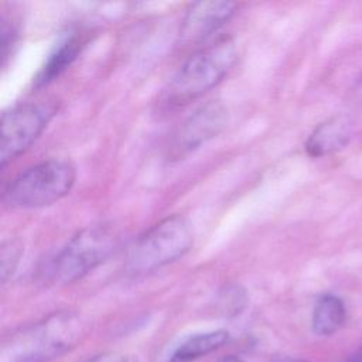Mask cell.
I'll use <instances>...</instances> for the list:
<instances>
[{"instance_id":"9","label":"cell","mask_w":362,"mask_h":362,"mask_svg":"<svg viewBox=\"0 0 362 362\" xmlns=\"http://www.w3.org/2000/svg\"><path fill=\"white\" fill-rule=\"evenodd\" d=\"M352 132L351 123L345 116H334L320 123L308 136L304 148L311 157H322L337 153L348 146Z\"/></svg>"},{"instance_id":"6","label":"cell","mask_w":362,"mask_h":362,"mask_svg":"<svg viewBox=\"0 0 362 362\" xmlns=\"http://www.w3.org/2000/svg\"><path fill=\"white\" fill-rule=\"evenodd\" d=\"M81 321L71 313H59L28 328L14 341L13 349L21 354L13 362H41L68 351L81 335Z\"/></svg>"},{"instance_id":"12","label":"cell","mask_w":362,"mask_h":362,"mask_svg":"<svg viewBox=\"0 0 362 362\" xmlns=\"http://www.w3.org/2000/svg\"><path fill=\"white\" fill-rule=\"evenodd\" d=\"M228 338L229 335L225 329H218L191 337L178 346V349L174 354L173 362H189L204 355H208L221 348L225 342H228Z\"/></svg>"},{"instance_id":"10","label":"cell","mask_w":362,"mask_h":362,"mask_svg":"<svg viewBox=\"0 0 362 362\" xmlns=\"http://www.w3.org/2000/svg\"><path fill=\"white\" fill-rule=\"evenodd\" d=\"M85 44L86 40L79 33H72L61 40L48 55L44 66L37 74L34 79V86L42 88L55 81L59 75H62L78 58Z\"/></svg>"},{"instance_id":"19","label":"cell","mask_w":362,"mask_h":362,"mask_svg":"<svg viewBox=\"0 0 362 362\" xmlns=\"http://www.w3.org/2000/svg\"><path fill=\"white\" fill-rule=\"evenodd\" d=\"M218 362H243V361L239 359V358H236V356H233V355H229V356H225V358L219 359Z\"/></svg>"},{"instance_id":"5","label":"cell","mask_w":362,"mask_h":362,"mask_svg":"<svg viewBox=\"0 0 362 362\" xmlns=\"http://www.w3.org/2000/svg\"><path fill=\"white\" fill-rule=\"evenodd\" d=\"M58 110L55 100L18 103L1 115L0 167L23 154L42 133Z\"/></svg>"},{"instance_id":"17","label":"cell","mask_w":362,"mask_h":362,"mask_svg":"<svg viewBox=\"0 0 362 362\" xmlns=\"http://www.w3.org/2000/svg\"><path fill=\"white\" fill-rule=\"evenodd\" d=\"M345 362H362V346L358 348Z\"/></svg>"},{"instance_id":"18","label":"cell","mask_w":362,"mask_h":362,"mask_svg":"<svg viewBox=\"0 0 362 362\" xmlns=\"http://www.w3.org/2000/svg\"><path fill=\"white\" fill-rule=\"evenodd\" d=\"M274 362H307L304 359H300V358H291V356H286V358H281V359H277Z\"/></svg>"},{"instance_id":"4","label":"cell","mask_w":362,"mask_h":362,"mask_svg":"<svg viewBox=\"0 0 362 362\" xmlns=\"http://www.w3.org/2000/svg\"><path fill=\"white\" fill-rule=\"evenodd\" d=\"M192 242L188 219L178 214L168 215L137 238L127 255L126 270L130 274L154 272L184 256Z\"/></svg>"},{"instance_id":"3","label":"cell","mask_w":362,"mask_h":362,"mask_svg":"<svg viewBox=\"0 0 362 362\" xmlns=\"http://www.w3.org/2000/svg\"><path fill=\"white\" fill-rule=\"evenodd\" d=\"M75 180L76 168L69 160H44L25 168L6 185L3 202L17 209L47 206L68 195Z\"/></svg>"},{"instance_id":"7","label":"cell","mask_w":362,"mask_h":362,"mask_svg":"<svg viewBox=\"0 0 362 362\" xmlns=\"http://www.w3.org/2000/svg\"><path fill=\"white\" fill-rule=\"evenodd\" d=\"M228 122L226 107L211 100L191 113L171 134L165 147L168 160H180L223 130Z\"/></svg>"},{"instance_id":"1","label":"cell","mask_w":362,"mask_h":362,"mask_svg":"<svg viewBox=\"0 0 362 362\" xmlns=\"http://www.w3.org/2000/svg\"><path fill=\"white\" fill-rule=\"evenodd\" d=\"M238 58L236 44L222 37L191 54L168 81L158 98V109L177 110L216 86Z\"/></svg>"},{"instance_id":"16","label":"cell","mask_w":362,"mask_h":362,"mask_svg":"<svg viewBox=\"0 0 362 362\" xmlns=\"http://www.w3.org/2000/svg\"><path fill=\"white\" fill-rule=\"evenodd\" d=\"M83 362H137L132 355L119 354V352H109L92 356Z\"/></svg>"},{"instance_id":"13","label":"cell","mask_w":362,"mask_h":362,"mask_svg":"<svg viewBox=\"0 0 362 362\" xmlns=\"http://www.w3.org/2000/svg\"><path fill=\"white\" fill-rule=\"evenodd\" d=\"M246 301V291L239 284L225 286L219 296V305L226 315L239 314L245 308Z\"/></svg>"},{"instance_id":"8","label":"cell","mask_w":362,"mask_h":362,"mask_svg":"<svg viewBox=\"0 0 362 362\" xmlns=\"http://www.w3.org/2000/svg\"><path fill=\"white\" fill-rule=\"evenodd\" d=\"M235 10L236 3L222 0L197 1L191 4L181 21L178 33L180 44L191 45L205 41L233 16Z\"/></svg>"},{"instance_id":"15","label":"cell","mask_w":362,"mask_h":362,"mask_svg":"<svg viewBox=\"0 0 362 362\" xmlns=\"http://www.w3.org/2000/svg\"><path fill=\"white\" fill-rule=\"evenodd\" d=\"M17 27L13 23V20L6 18L4 16L1 17V28H0V59H1V66H6L11 48L16 44L17 40Z\"/></svg>"},{"instance_id":"14","label":"cell","mask_w":362,"mask_h":362,"mask_svg":"<svg viewBox=\"0 0 362 362\" xmlns=\"http://www.w3.org/2000/svg\"><path fill=\"white\" fill-rule=\"evenodd\" d=\"M21 255V245L17 240H7L1 245V280L6 281L16 270Z\"/></svg>"},{"instance_id":"2","label":"cell","mask_w":362,"mask_h":362,"mask_svg":"<svg viewBox=\"0 0 362 362\" xmlns=\"http://www.w3.org/2000/svg\"><path fill=\"white\" fill-rule=\"evenodd\" d=\"M119 246L116 229L106 222L78 230L49 260L45 274L57 284H71L107 260Z\"/></svg>"},{"instance_id":"11","label":"cell","mask_w":362,"mask_h":362,"mask_svg":"<svg viewBox=\"0 0 362 362\" xmlns=\"http://www.w3.org/2000/svg\"><path fill=\"white\" fill-rule=\"evenodd\" d=\"M346 320L344 301L334 294L321 296L313 310V331L320 337H328L342 328Z\"/></svg>"}]
</instances>
